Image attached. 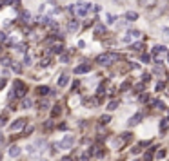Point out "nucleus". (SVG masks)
Returning <instances> with one entry per match:
<instances>
[{
	"label": "nucleus",
	"instance_id": "37",
	"mask_svg": "<svg viewBox=\"0 0 169 161\" xmlns=\"http://www.w3.org/2000/svg\"><path fill=\"white\" fill-rule=\"evenodd\" d=\"M124 42H126V43H129V42H131V34H127V36H124Z\"/></svg>",
	"mask_w": 169,
	"mask_h": 161
},
{
	"label": "nucleus",
	"instance_id": "22",
	"mask_svg": "<svg viewBox=\"0 0 169 161\" xmlns=\"http://www.w3.org/2000/svg\"><path fill=\"white\" fill-rule=\"evenodd\" d=\"M5 123H7V116H5V114H2V116H0V127H4Z\"/></svg>",
	"mask_w": 169,
	"mask_h": 161
},
{
	"label": "nucleus",
	"instance_id": "30",
	"mask_svg": "<svg viewBox=\"0 0 169 161\" xmlns=\"http://www.w3.org/2000/svg\"><path fill=\"white\" fill-rule=\"evenodd\" d=\"M160 129H162V132H166V129H167V120L162 121V127H160Z\"/></svg>",
	"mask_w": 169,
	"mask_h": 161
},
{
	"label": "nucleus",
	"instance_id": "6",
	"mask_svg": "<svg viewBox=\"0 0 169 161\" xmlns=\"http://www.w3.org/2000/svg\"><path fill=\"white\" fill-rule=\"evenodd\" d=\"M91 71V65L89 63H84V65H78L76 69H75V72L76 74H82V72H89Z\"/></svg>",
	"mask_w": 169,
	"mask_h": 161
},
{
	"label": "nucleus",
	"instance_id": "10",
	"mask_svg": "<svg viewBox=\"0 0 169 161\" xmlns=\"http://www.w3.org/2000/svg\"><path fill=\"white\" fill-rule=\"evenodd\" d=\"M106 34V27L104 25H96L95 27V36H104Z\"/></svg>",
	"mask_w": 169,
	"mask_h": 161
},
{
	"label": "nucleus",
	"instance_id": "24",
	"mask_svg": "<svg viewBox=\"0 0 169 161\" xmlns=\"http://www.w3.org/2000/svg\"><path fill=\"white\" fill-rule=\"evenodd\" d=\"M107 20H109V24H115V22H117V16L109 13V14H107Z\"/></svg>",
	"mask_w": 169,
	"mask_h": 161
},
{
	"label": "nucleus",
	"instance_id": "45",
	"mask_svg": "<svg viewBox=\"0 0 169 161\" xmlns=\"http://www.w3.org/2000/svg\"><path fill=\"white\" fill-rule=\"evenodd\" d=\"M0 159H2V156H0Z\"/></svg>",
	"mask_w": 169,
	"mask_h": 161
},
{
	"label": "nucleus",
	"instance_id": "18",
	"mask_svg": "<svg viewBox=\"0 0 169 161\" xmlns=\"http://www.w3.org/2000/svg\"><path fill=\"white\" fill-rule=\"evenodd\" d=\"M109 121H111V116H109V114L100 116V123H104V125H106V123H109Z\"/></svg>",
	"mask_w": 169,
	"mask_h": 161
},
{
	"label": "nucleus",
	"instance_id": "19",
	"mask_svg": "<svg viewBox=\"0 0 169 161\" xmlns=\"http://www.w3.org/2000/svg\"><path fill=\"white\" fill-rule=\"evenodd\" d=\"M53 53L60 54V53H62V43H55V45H53Z\"/></svg>",
	"mask_w": 169,
	"mask_h": 161
},
{
	"label": "nucleus",
	"instance_id": "43",
	"mask_svg": "<svg viewBox=\"0 0 169 161\" xmlns=\"http://www.w3.org/2000/svg\"><path fill=\"white\" fill-rule=\"evenodd\" d=\"M167 62H169V53H167Z\"/></svg>",
	"mask_w": 169,
	"mask_h": 161
},
{
	"label": "nucleus",
	"instance_id": "20",
	"mask_svg": "<svg viewBox=\"0 0 169 161\" xmlns=\"http://www.w3.org/2000/svg\"><path fill=\"white\" fill-rule=\"evenodd\" d=\"M38 107H40V109H42V111H46V109H47V107H49V101H47V100H42V101H40V103H38Z\"/></svg>",
	"mask_w": 169,
	"mask_h": 161
},
{
	"label": "nucleus",
	"instance_id": "2",
	"mask_svg": "<svg viewBox=\"0 0 169 161\" xmlns=\"http://www.w3.org/2000/svg\"><path fill=\"white\" fill-rule=\"evenodd\" d=\"M25 98V85L22 83V82H15V91H13V94H11V98Z\"/></svg>",
	"mask_w": 169,
	"mask_h": 161
},
{
	"label": "nucleus",
	"instance_id": "34",
	"mask_svg": "<svg viewBox=\"0 0 169 161\" xmlns=\"http://www.w3.org/2000/svg\"><path fill=\"white\" fill-rule=\"evenodd\" d=\"M158 158H166V150H164V149L158 150Z\"/></svg>",
	"mask_w": 169,
	"mask_h": 161
},
{
	"label": "nucleus",
	"instance_id": "11",
	"mask_svg": "<svg viewBox=\"0 0 169 161\" xmlns=\"http://www.w3.org/2000/svg\"><path fill=\"white\" fill-rule=\"evenodd\" d=\"M126 18H127L129 22H135V20L138 18V14H137L135 11H127V13H126Z\"/></svg>",
	"mask_w": 169,
	"mask_h": 161
},
{
	"label": "nucleus",
	"instance_id": "1",
	"mask_svg": "<svg viewBox=\"0 0 169 161\" xmlns=\"http://www.w3.org/2000/svg\"><path fill=\"white\" fill-rule=\"evenodd\" d=\"M117 60H120L118 54H115V53H104V54H100V56L96 58V63H100V65H109V63H115Z\"/></svg>",
	"mask_w": 169,
	"mask_h": 161
},
{
	"label": "nucleus",
	"instance_id": "16",
	"mask_svg": "<svg viewBox=\"0 0 169 161\" xmlns=\"http://www.w3.org/2000/svg\"><path fill=\"white\" fill-rule=\"evenodd\" d=\"M66 83H67V74H62L60 80H58V85L60 87H66Z\"/></svg>",
	"mask_w": 169,
	"mask_h": 161
},
{
	"label": "nucleus",
	"instance_id": "40",
	"mask_svg": "<svg viewBox=\"0 0 169 161\" xmlns=\"http://www.w3.org/2000/svg\"><path fill=\"white\" fill-rule=\"evenodd\" d=\"M5 40V33L4 31H0V42H4Z\"/></svg>",
	"mask_w": 169,
	"mask_h": 161
},
{
	"label": "nucleus",
	"instance_id": "21",
	"mask_svg": "<svg viewBox=\"0 0 169 161\" xmlns=\"http://www.w3.org/2000/svg\"><path fill=\"white\" fill-rule=\"evenodd\" d=\"M53 116H60L62 114V109H60V105H55V109H53V112H51Z\"/></svg>",
	"mask_w": 169,
	"mask_h": 161
},
{
	"label": "nucleus",
	"instance_id": "33",
	"mask_svg": "<svg viewBox=\"0 0 169 161\" xmlns=\"http://www.w3.org/2000/svg\"><path fill=\"white\" fill-rule=\"evenodd\" d=\"M153 105H157L158 109H164V103L162 101H153Z\"/></svg>",
	"mask_w": 169,
	"mask_h": 161
},
{
	"label": "nucleus",
	"instance_id": "23",
	"mask_svg": "<svg viewBox=\"0 0 169 161\" xmlns=\"http://www.w3.org/2000/svg\"><path fill=\"white\" fill-rule=\"evenodd\" d=\"M20 18H22L24 22H27V20H29V13H27V11H24V13L20 14Z\"/></svg>",
	"mask_w": 169,
	"mask_h": 161
},
{
	"label": "nucleus",
	"instance_id": "17",
	"mask_svg": "<svg viewBox=\"0 0 169 161\" xmlns=\"http://www.w3.org/2000/svg\"><path fill=\"white\" fill-rule=\"evenodd\" d=\"M22 109H31V100L29 98H24L22 100Z\"/></svg>",
	"mask_w": 169,
	"mask_h": 161
},
{
	"label": "nucleus",
	"instance_id": "7",
	"mask_svg": "<svg viewBox=\"0 0 169 161\" xmlns=\"http://www.w3.org/2000/svg\"><path fill=\"white\" fill-rule=\"evenodd\" d=\"M20 150H22L20 147L11 145V147H9V156H11V158H18V156H20Z\"/></svg>",
	"mask_w": 169,
	"mask_h": 161
},
{
	"label": "nucleus",
	"instance_id": "27",
	"mask_svg": "<svg viewBox=\"0 0 169 161\" xmlns=\"http://www.w3.org/2000/svg\"><path fill=\"white\" fill-rule=\"evenodd\" d=\"M11 65H13V69H15V71H16V72H20V71H22V67H20V65H18V62H13V63H11Z\"/></svg>",
	"mask_w": 169,
	"mask_h": 161
},
{
	"label": "nucleus",
	"instance_id": "29",
	"mask_svg": "<svg viewBox=\"0 0 169 161\" xmlns=\"http://www.w3.org/2000/svg\"><path fill=\"white\" fill-rule=\"evenodd\" d=\"M144 159H146V161H151V159H153V152H147V154L144 156Z\"/></svg>",
	"mask_w": 169,
	"mask_h": 161
},
{
	"label": "nucleus",
	"instance_id": "8",
	"mask_svg": "<svg viewBox=\"0 0 169 161\" xmlns=\"http://www.w3.org/2000/svg\"><path fill=\"white\" fill-rule=\"evenodd\" d=\"M36 92H38L40 96H46V94H49V92H51V89H49V87H46V85H40V87L36 89Z\"/></svg>",
	"mask_w": 169,
	"mask_h": 161
},
{
	"label": "nucleus",
	"instance_id": "38",
	"mask_svg": "<svg viewBox=\"0 0 169 161\" xmlns=\"http://www.w3.org/2000/svg\"><path fill=\"white\" fill-rule=\"evenodd\" d=\"M120 89H122V91H127V89H129V83H122V87H120Z\"/></svg>",
	"mask_w": 169,
	"mask_h": 161
},
{
	"label": "nucleus",
	"instance_id": "44",
	"mask_svg": "<svg viewBox=\"0 0 169 161\" xmlns=\"http://www.w3.org/2000/svg\"><path fill=\"white\" fill-rule=\"evenodd\" d=\"M0 9H2V4H0Z\"/></svg>",
	"mask_w": 169,
	"mask_h": 161
},
{
	"label": "nucleus",
	"instance_id": "31",
	"mask_svg": "<svg viewBox=\"0 0 169 161\" xmlns=\"http://www.w3.org/2000/svg\"><path fill=\"white\" fill-rule=\"evenodd\" d=\"M162 33H164V36L169 40V27H164V29H162Z\"/></svg>",
	"mask_w": 169,
	"mask_h": 161
},
{
	"label": "nucleus",
	"instance_id": "28",
	"mask_svg": "<svg viewBox=\"0 0 169 161\" xmlns=\"http://www.w3.org/2000/svg\"><path fill=\"white\" fill-rule=\"evenodd\" d=\"M131 136H133V134L126 132V134H122V140H124V141H131Z\"/></svg>",
	"mask_w": 169,
	"mask_h": 161
},
{
	"label": "nucleus",
	"instance_id": "35",
	"mask_svg": "<svg viewBox=\"0 0 169 161\" xmlns=\"http://www.w3.org/2000/svg\"><path fill=\"white\" fill-rule=\"evenodd\" d=\"M16 49H18L20 53H25V45H16Z\"/></svg>",
	"mask_w": 169,
	"mask_h": 161
},
{
	"label": "nucleus",
	"instance_id": "4",
	"mask_svg": "<svg viewBox=\"0 0 169 161\" xmlns=\"http://www.w3.org/2000/svg\"><path fill=\"white\" fill-rule=\"evenodd\" d=\"M73 145H75V136H71V134L64 136V140L60 141V147H62V149H71Z\"/></svg>",
	"mask_w": 169,
	"mask_h": 161
},
{
	"label": "nucleus",
	"instance_id": "39",
	"mask_svg": "<svg viewBox=\"0 0 169 161\" xmlns=\"http://www.w3.org/2000/svg\"><path fill=\"white\" fill-rule=\"evenodd\" d=\"M104 89H106V83H102V85H100V87H98V92H100V94H102V92H104Z\"/></svg>",
	"mask_w": 169,
	"mask_h": 161
},
{
	"label": "nucleus",
	"instance_id": "36",
	"mask_svg": "<svg viewBox=\"0 0 169 161\" xmlns=\"http://www.w3.org/2000/svg\"><path fill=\"white\" fill-rule=\"evenodd\" d=\"M142 62L147 63V62H149V56H147V54H142Z\"/></svg>",
	"mask_w": 169,
	"mask_h": 161
},
{
	"label": "nucleus",
	"instance_id": "12",
	"mask_svg": "<svg viewBox=\"0 0 169 161\" xmlns=\"http://www.w3.org/2000/svg\"><path fill=\"white\" fill-rule=\"evenodd\" d=\"M118 105H120V101L118 100H113V101L107 103V111H115V109H118Z\"/></svg>",
	"mask_w": 169,
	"mask_h": 161
},
{
	"label": "nucleus",
	"instance_id": "14",
	"mask_svg": "<svg viewBox=\"0 0 169 161\" xmlns=\"http://www.w3.org/2000/svg\"><path fill=\"white\" fill-rule=\"evenodd\" d=\"M162 53H166V47L164 45H155L153 47V54H162Z\"/></svg>",
	"mask_w": 169,
	"mask_h": 161
},
{
	"label": "nucleus",
	"instance_id": "25",
	"mask_svg": "<svg viewBox=\"0 0 169 161\" xmlns=\"http://www.w3.org/2000/svg\"><path fill=\"white\" fill-rule=\"evenodd\" d=\"M142 49H144L142 43H133V51H142Z\"/></svg>",
	"mask_w": 169,
	"mask_h": 161
},
{
	"label": "nucleus",
	"instance_id": "15",
	"mask_svg": "<svg viewBox=\"0 0 169 161\" xmlns=\"http://www.w3.org/2000/svg\"><path fill=\"white\" fill-rule=\"evenodd\" d=\"M138 2H140V5H144V7H151V5L157 4V0H138Z\"/></svg>",
	"mask_w": 169,
	"mask_h": 161
},
{
	"label": "nucleus",
	"instance_id": "3",
	"mask_svg": "<svg viewBox=\"0 0 169 161\" xmlns=\"http://www.w3.org/2000/svg\"><path fill=\"white\" fill-rule=\"evenodd\" d=\"M89 5H91V4H75V5L71 7V11H73L76 16H84V14L89 11Z\"/></svg>",
	"mask_w": 169,
	"mask_h": 161
},
{
	"label": "nucleus",
	"instance_id": "32",
	"mask_svg": "<svg viewBox=\"0 0 169 161\" xmlns=\"http://www.w3.org/2000/svg\"><path fill=\"white\" fill-rule=\"evenodd\" d=\"M129 34H131V36H133V38H138V36H140V33H138V31H131V33H129Z\"/></svg>",
	"mask_w": 169,
	"mask_h": 161
},
{
	"label": "nucleus",
	"instance_id": "26",
	"mask_svg": "<svg viewBox=\"0 0 169 161\" xmlns=\"http://www.w3.org/2000/svg\"><path fill=\"white\" fill-rule=\"evenodd\" d=\"M40 65H42V67H47V65H49V58H42V60H40Z\"/></svg>",
	"mask_w": 169,
	"mask_h": 161
},
{
	"label": "nucleus",
	"instance_id": "42",
	"mask_svg": "<svg viewBox=\"0 0 169 161\" xmlns=\"http://www.w3.org/2000/svg\"><path fill=\"white\" fill-rule=\"evenodd\" d=\"M62 161H73V159H71V158H64Z\"/></svg>",
	"mask_w": 169,
	"mask_h": 161
},
{
	"label": "nucleus",
	"instance_id": "41",
	"mask_svg": "<svg viewBox=\"0 0 169 161\" xmlns=\"http://www.w3.org/2000/svg\"><path fill=\"white\" fill-rule=\"evenodd\" d=\"M5 83H7V80H0V89H4V87H5Z\"/></svg>",
	"mask_w": 169,
	"mask_h": 161
},
{
	"label": "nucleus",
	"instance_id": "13",
	"mask_svg": "<svg viewBox=\"0 0 169 161\" xmlns=\"http://www.w3.org/2000/svg\"><path fill=\"white\" fill-rule=\"evenodd\" d=\"M76 29H78V22L76 20H71L67 24V31H76Z\"/></svg>",
	"mask_w": 169,
	"mask_h": 161
},
{
	"label": "nucleus",
	"instance_id": "9",
	"mask_svg": "<svg viewBox=\"0 0 169 161\" xmlns=\"http://www.w3.org/2000/svg\"><path fill=\"white\" fill-rule=\"evenodd\" d=\"M140 120H142V116H140V114H135V116H133L127 123H129V127H135V125H138V121H140Z\"/></svg>",
	"mask_w": 169,
	"mask_h": 161
},
{
	"label": "nucleus",
	"instance_id": "5",
	"mask_svg": "<svg viewBox=\"0 0 169 161\" xmlns=\"http://www.w3.org/2000/svg\"><path fill=\"white\" fill-rule=\"evenodd\" d=\"M24 127H25V120L20 118V120H16V121L11 125V130H20V129H24Z\"/></svg>",
	"mask_w": 169,
	"mask_h": 161
}]
</instances>
